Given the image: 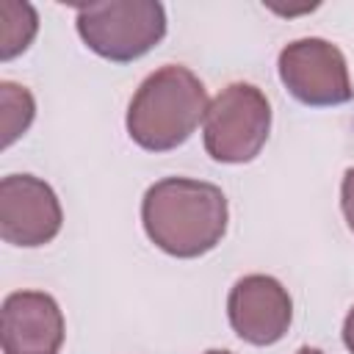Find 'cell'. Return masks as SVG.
<instances>
[{"label": "cell", "mask_w": 354, "mask_h": 354, "mask_svg": "<svg viewBox=\"0 0 354 354\" xmlns=\"http://www.w3.org/2000/svg\"><path fill=\"white\" fill-rule=\"evenodd\" d=\"M271 130L268 97L252 83H230L207 105L202 136L218 163H249L260 155Z\"/></svg>", "instance_id": "obj_4"}, {"label": "cell", "mask_w": 354, "mask_h": 354, "mask_svg": "<svg viewBox=\"0 0 354 354\" xmlns=\"http://www.w3.org/2000/svg\"><path fill=\"white\" fill-rule=\"evenodd\" d=\"M340 207L346 216V224L354 232V169H346L343 183H340Z\"/></svg>", "instance_id": "obj_11"}, {"label": "cell", "mask_w": 354, "mask_h": 354, "mask_svg": "<svg viewBox=\"0 0 354 354\" xmlns=\"http://www.w3.org/2000/svg\"><path fill=\"white\" fill-rule=\"evenodd\" d=\"M207 105V91L191 69L180 64L160 66L133 94L127 133L141 149H174L191 138L199 122H205Z\"/></svg>", "instance_id": "obj_2"}, {"label": "cell", "mask_w": 354, "mask_h": 354, "mask_svg": "<svg viewBox=\"0 0 354 354\" xmlns=\"http://www.w3.org/2000/svg\"><path fill=\"white\" fill-rule=\"evenodd\" d=\"M64 224L55 191L33 174H8L0 180V238L14 246H44Z\"/></svg>", "instance_id": "obj_6"}, {"label": "cell", "mask_w": 354, "mask_h": 354, "mask_svg": "<svg viewBox=\"0 0 354 354\" xmlns=\"http://www.w3.org/2000/svg\"><path fill=\"white\" fill-rule=\"evenodd\" d=\"M36 102L33 94L11 80L0 83V124H3V147H11L33 122Z\"/></svg>", "instance_id": "obj_10"}, {"label": "cell", "mask_w": 354, "mask_h": 354, "mask_svg": "<svg viewBox=\"0 0 354 354\" xmlns=\"http://www.w3.org/2000/svg\"><path fill=\"white\" fill-rule=\"evenodd\" d=\"M296 354H324L321 348H310V346H304V348H299Z\"/></svg>", "instance_id": "obj_13"}, {"label": "cell", "mask_w": 354, "mask_h": 354, "mask_svg": "<svg viewBox=\"0 0 354 354\" xmlns=\"http://www.w3.org/2000/svg\"><path fill=\"white\" fill-rule=\"evenodd\" d=\"M3 354H58L64 343V313L50 293L17 290L3 301Z\"/></svg>", "instance_id": "obj_8"}, {"label": "cell", "mask_w": 354, "mask_h": 354, "mask_svg": "<svg viewBox=\"0 0 354 354\" xmlns=\"http://www.w3.org/2000/svg\"><path fill=\"white\" fill-rule=\"evenodd\" d=\"M232 332L252 346H274L293 321V301L279 279L268 274L241 277L227 296Z\"/></svg>", "instance_id": "obj_7"}, {"label": "cell", "mask_w": 354, "mask_h": 354, "mask_svg": "<svg viewBox=\"0 0 354 354\" xmlns=\"http://www.w3.org/2000/svg\"><path fill=\"white\" fill-rule=\"evenodd\" d=\"M343 343H346V348L354 354V307L348 310V315H346V321H343Z\"/></svg>", "instance_id": "obj_12"}, {"label": "cell", "mask_w": 354, "mask_h": 354, "mask_svg": "<svg viewBox=\"0 0 354 354\" xmlns=\"http://www.w3.org/2000/svg\"><path fill=\"white\" fill-rule=\"evenodd\" d=\"M39 30V17L30 3L3 0L0 3V58L11 61L25 53Z\"/></svg>", "instance_id": "obj_9"}, {"label": "cell", "mask_w": 354, "mask_h": 354, "mask_svg": "<svg viewBox=\"0 0 354 354\" xmlns=\"http://www.w3.org/2000/svg\"><path fill=\"white\" fill-rule=\"evenodd\" d=\"M205 354H232V351H224V348H210V351H205Z\"/></svg>", "instance_id": "obj_14"}, {"label": "cell", "mask_w": 354, "mask_h": 354, "mask_svg": "<svg viewBox=\"0 0 354 354\" xmlns=\"http://www.w3.org/2000/svg\"><path fill=\"white\" fill-rule=\"evenodd\" d=\"M227 196L218 185L191 177H166L147 188L141 221L147 238L171 257H199L227 232Z\"/></svg>", "instance_id": "obj_1"}, {"label": "cell", "mask_w": 354, "mask_h": 354, "mask_svg": "<svg viewBox=\"0 0 354 354\" xmlns=\"http://www.w3.org/2000/svg\"><path fill=\"white\" fill-rule=\"evenodd\" d=\"M77 33L100 58L127 64L166 36V11L158 0L88 3L77 8Z\"/></svg>", "instance_id": "obj_3"}, {"label": "cell", "mask_w": 354, "mask_h": 354, "mask_svg": "<svg viewBox=\"0 0 354 354\" xmlns=\"http://www.w3.org/2000/svg\"><path fill=\"white\" fill-rule=\"evenodd\" d=\"M279 80L282 86L304 105L329 108L343 105L354 97L346 55L326 39H296L282 47L279 61Z\"/></svg>", "instance_id": "obj_5"}]
</instances>
